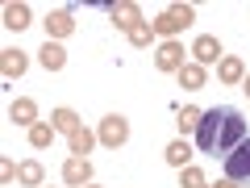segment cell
Listing matches in <instances>:
<instances>
[{
    "mask_svg": "<svg viewBox=\"0 0 250 188\" xmlns=\"http://www.w3.org/2000/svg\"><path fill=\"white\" fill-rule=\"evenodd\" d=\"M200 113L205 109H196V105H188V109H179V134H196V125H200Z\"/></svg>",
    "mask_w": 250,
    "mask_h": 188,
    "instance_id": "603a6c76",
    "label": "cell"
},
{
    "mask_svg": "<svg viewBox=\"0 0 250 188\" xmlns=\"http://www.w3.org/2000/svg\"><path fill=\"white\" fill-rule=\"evenodd\" d=\"M42 180H46V171H42V163H38V159H25V163H21L17 184H25V188H42Z\"/></svg>",
    "mask_w": 250,
    "mask_h": 188,
    "instance_id": "44dd1931",
    "label": "cell"
},
{
    "mask_svg": "<svg viewBox=\"0 0 250 188\" xmlns=\"http://www.w3.org/2000/svg\"><path fill=\"white\" fill-rule=\"evenodd\" d=\"M184 54H192V50H184V42H159V50H154V67H159V71H167V75H179L188 67V59Z\"/></svg>",
    "mask_w": 250,
    "mask_h": 188,
    "instance_id": "277c9868",
    "label": "cell"
},
{
    "mask_svg": "<svg viewBox=\"0 0 250 188\" xmlns=\"http://www.w3.org/2000/svg\"><path fill=\"white\" fill-rule=\"evenodd\" d=\"M9 117H13L17 125H25V130H29V125H38V105H34L29 96H17V100L9 105Z\"/></svg>",
    "mask_w": 250,
    "mask_h": 188,
    "instance_id": "9a60e30c",
    "label": "cell"
},
{
    "mask_svg": "<svg viewBox=\"0 0 250 188\" xmlns=\"http://www.w3.org/2000/svg\"><path fill=\"white\" fill-rule=\"evenodd\" d=\"M17 176H21V163H13V159H0V184H13Z\"/></svg>",
    "mask_w": 250,
    "mask_h": 188,
    "instance_id": "d4e9b609",
    "label": "cell"
},
{
    "mask_svg": "<svg viewBox=\"0 0 250 188\" xmlns=\"http://www.w3.org/2000/svg\"><path fill=\"white\" fill-rule=\"evenodd\" d=\"M62 184H71V188H88V184H92V163L83 159V155H71V159L62 163Z\"/></svg>",
    "mask_w": 250,
    "mask_h": 188,
    "instance_id": "9c48e42d",
    "label": "cell"
},
{
    "mask_svg": "<svg viewBox=\"0 0 250 188\" xmlns=\"http://www.w3.org/2000/svg\"><path fill=\"white\" fill-rule=\"evenodd\" d=\"M242 88H246V96H250V71H246V80H242Z\"/></svg>",
    "mask_w": 250,
    "mask_h": 188,
    "instance_id": "4316f807",
    "label": "cell"
},
{
    "mask_svg": "<svg viewBox=\"0 0 250 188\" xmlns=\"http://www.w3.org/2000/svg\"><path fill=\"white\" fill-rule=\"evenodd\" d=\"M46 38L50 42H62V38H71L75 34V13L71 9H54V13H46Z\"/></svg>",
    "mask_w": 250,
    "mask_h": 188,
    "instance_id": "52a82bcc",
    "label": "cell"
},
{
    "mask_svg": "<svg viewBox=\"0 0 250 188\" xmlns=\"http://www.w3.org/2000/svg\"><path fill=\"white\" fill-rule=\"evenodd\" d=\"M96 142H100V138L92 134V130H83V125L75 130V134H67V146H71V155H83V159L92 155V146H96Z\"/></svg>",
    "mask_w": 250,
    "mask_h": 188,
    "instance_id": "ac0fdd59",
    "label": "cell"
},
{
    "mask_svg": "<svg viewBox=\"0 0 250 188\" xmlns=\"http://www.w3.org/2000/svg\"><path fill=\"white\" fill-rule=\"evenodd\" d=\"M192 21H196V9H192V4H171V9H163L159 17L150 21V25H154V38H163V42H175V38L184 34Z\"/></svg>",
    "mask_w": 250,
    "mask_h": 188,
    "instance_id": "6da1fadb",
    "label": "cell"
},
{
    "mask_svg": "<svg viewBox=\"0 0 250 188\" xmlns=\"http://www.w3.org/2000/svg\"><path fill=\"white\" fill-rule=\"evenodd\" d=\"M179 188H208V180H205V171L192 163V167H179Z\"/></svg>",
    "mask_w": 250,
    "mask_h": 188,
    "instance_id": "cb8c5ba5",
    "label": "cell"
},
{
    "mask_svg": "<svg viewBox=\"0 0 250 188\" xmlns=\"http://www.w3.org/2000/svg\"><path fill=\"white\" fill-rule=\"evenodd\" d=\"M88 188H100V184H88Z\"/></svg>",
    "mask_w": 250,
    "mask_h": 188,
    "instance_id": "83f0119b",
    "label": "cell"
},
{
    "mask_svg": "<svg viewBox=\"0 0 250 188\" xmlns=\"http://www.w3.org/2000/svg\"><path fill=\"white\" fill-rule=\"evenodd\" d=\"M54 134H59V130H54V121H38V125H29V130H25V138H29V146H34V151H46V146L54 142Z\"/></svg>",
    "mask_w": 250,
    "mask_h": 188,
    "instance_id": "e0dca14e",
    "label": "cell"
},
{
    "mask_svg": "<svg viewBox=\"0 0 250 188\" xmlns=\"http://www.w3.org/2000/svg\"><path fill=\"white\" fill-rule=\"evenodd\" d=\"M125 38H129V46H134V50H146V46L154 42V25H150V21H142V25H134Z\"/></svg>",
    "mask_w": 250,
    "mask_h": 188,
    "instance_id": "7402d4cb",
    "label": "cell"
},
{
    "mask_svg": "<svg viewBox=\"0 0 250 188\" xmlns=\"http://www.w3.org/2000/svg\"><path fill=\"white\" fill-rule=\"evenodd\" d=\"M38 63H42L46 71H62V67H67V50H62V42H50V38H46V46L38 50Z\"/></svg>",
    "mask_w": 250,
    "mask_h": 188,
    "instance_id": "5bb4252c",
    "label": "cell"
},
{
    "mask_svg": "<svg viewBox=\"0 0 250 188\" xmlns=\"http://www.w3.org/2000/svg\"><path fill=\"white\" fill-rule=\"evenodd\" d=\"M221 163H225V176H229V180L246 184V180H250V138H242V142L233 146V151L225 155Z\"/></svg>",
    "mask_w": 250,
    "mask_h": 188,
    "instance_id": "8992f818",
    "label": "cell"
},
{
    "mask_svg": "<svg viewBox=\"0 0 250 188\" xmlns=\"http://www.w3.org/2000/svg\"><path fill=\"white\" fill-rule=\"evenodd\" d=\"M96 138H100V146H108V151H117V146H125V142H129V121H125L121 113H108L104 121H100Z\"/></svg>",
    "mask_w": 250,
    "mask_h": 188,
    "instance_id": "5b68a950",
    "label": "cell"
},
{
    "mask_svg": "<svg viewBox=\"0 0 250 188\" xmlns=\"http://www.w3.org/2000/svg\"><path fill=\"white\" fill-rule=\"evenodd\" d=\"M208 188H238V180H229V176H221L217 184H208Z\"/></svg>",
    "mask_w": 250,
    "mask_h": 188,
    "instance_id": "484cf974",
    "label": "cell"
},
{
    "mask_svg": "<svg viewBox=\"0 0 250 188\" xmlns=\"http://www.w3.org/2000/svg\"><path fill=\"white\" fill-rule=\"evenodd\" d=\"M108 21H113L117 29H125V34H129V29L134 25H142V9H138V4H129V0H121V4H113V9H108Z\"/></svg>",
    "mask_w": 250,
    "mask_h": 188,
    "instance_id": "8fae6325",
    "label": "cell"
},
{
    "mask_svg": "<svg viewBox=\"0 0 250 188\" xmlns=\"http://www.w3.org/2000/svg\"><path fill=\"white\" fill-rule=\"evenodd\" d=\"M0 17H4V25H9V29H17V34L29 25V21H34V17H29V4H21V0H9Z\"/></svg>",
    "mask_w": 250,
    "mask_h": 188,
    "instance_id": "2e32d148",
    "label": "cell"
},
{
    "mask_svg": "<svg viewBox=\"0 0 250 188\" xmlns=\"http://www.w3.org/2000/svg\"><path fill=\"white\" fill-rule=\"evenodd\" d=\"M221 121H225V105H213V109H205V113H200V125H196V134H192L200 155H213L217 138H221Z\"/></svg>",
    "mask_w": 250,
    "mask_h": 188,
    "instance_id": "7a4b0ae2",
    "label": "cell"
},
{
    "mask_svg": "<svg viewBox=\"0 0 250 188\" xmlns=\"http://www.w3.org/2000/svg\"><path fill=\"white\" fill-rule=\"evenodd\" d=\"M179 84H184L188 92H200V88H205V84H208V71H205V67H200V63H188L184 71H179Z\"/></svg>",
    "mask_w": 250,
    "mask_h": 188,
    "instance_id": "ffe728a7",
    "label": "cell"
},
{
    "mask_svg": "<svg viewBox=\"0 0 250 188\" xmlns=\"http://www.w3.org/2000/svg\"><path fill=\"white\" fill-rule=\"evenodd\" d=\"M225 50L221 42H217V34H200L196 42H192V63H200V67H208V63H221Z\"/></svg>",
    "mask_w": 250,
    "mask_h": 188,
    "instance_id": "ba28073f",
    "label": "cell"
},
{
    "mask_svg": "<svg viewBox=\"0 0 250 188\" xmlns=\"http://www.w3.org/2000/svg\"><path fill=\"white\" fill-rule=\"evenodd\" d=\"M50 121H54V130H59V134H75V130H80V113H75V109H67V105L54 109Z\"/></svg>",
    "mask_w": 250,
    "mask_h": 188,
    "instance_id": "d6986e66",
    "label": "cell"
},
{
    "mask_svg": "<svg viewBox=\"0 0 250 188\" xmlns=\"http://www.w3.org/2000/svg\"><path fill=\"white\" fill-rule=\"evenodd\" d=\"M242 138H250V130H246V117L238 113V109H229L225 105V121H221V138H217V146H213V155H229L233 146L242 142Z\"/></svg>",
    "mask_w": 250,
    "mask_h": 188,
    "instance_id": "3957f363",
    "label": "cell"
},
{
    "mask_svg": "<svg viewBox=\"0 0 250 188\" xmlns=\"http://www.w3.org/2000/svg\"><path fill=\"white\" fill-rule=\"evenodd\" d=\"M217 80L221 84H242L246 80V63H242L238 54H225V59L217 63Z\"/></svg>",
    "mask_w": 250,
    "mask_h": 188,
    "instance_id": "4fadbf2b",
    "label": "cell"
},
{
    "mask_svg": "<svg viewBox=\"0 0 250 188\" xmlns=\"http://www.w3.org/2000/svg\"><path fill=\"white\" fill-rule=\"evenodd\" d=\"M29 67V54L21 50V46H9V50H0V71H4V80H21Z\"/></svg>",
    "mask_w": 250,
    "mask_h": 188,
    "instance_id": "30bf717a",
    "label": "cell"
},
{
    "mask_svg": "<svg viewBox=\"0 0 250 188\" xmlns=\"http://www.w3.org/2000/svg\"><path fill=\"white\" fill-rule=\"evenodd\" d=\"M163 159H167L175 171H179V167H192V159H196V146L188 142V138H175V142L163 151Z\"/></svg>",
    "mask_w": 250,
    "mask_h": 188,
    "instance_id": "7c38bea8",
    "label": "cell"
}]
</instances>
